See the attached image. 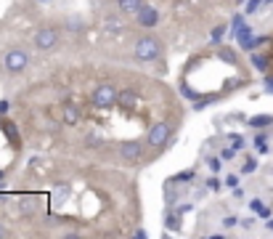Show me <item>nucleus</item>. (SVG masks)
<instances>
[{
  "label": "nucleus",
  "mask_w": 273,
  "mask_h": 239,
  "mask_svg": "<svg viewBox=\"0 0 273 239\" xmlns=\"http://www.w3.org/2000/svg\"><path fill=\"white\" fill-rule=\"evenodd\" d=\"M255 149L260 152V154L268 152V138H265L263 133H257V136H255Z\"/></svg>",
  "instance_id": "obj_19"
},
{
  "label": "nucleus",
  "mask_w": 273,
  "mask_h": 239,
  "mask_svg": "<svg viewBox=\"0 0 273 239\" xmlns=\"http://www.w3.org/2000/svg\"><path fill=\"white\" fill-rule=\"evenodd\" d=\"M223 37H225V27H215L212 32H209V43H212V45H220Z\"/></svg>",
  "instance_id": "obj_17"
},
{
  "label": "nucleus",
  "mask_w": 273,
  "mask_h": 239,
  "mask_svg": "<svg viewBox=\"0 0 273 239\" xmlns=\"http://www.w3.org/2000/svg\"><path fill=\"white\" fill-rule=\"evenodd\" d=\"M133 56L138 61H157L162 56V45L154 35H143V37H138L136 48H133Z\"/></svg>",
  "instance_id": "obj_1"
},
{
  "label": "nucleus",
  "mask_w": 273,
  "mask_h": 239,
  "mask_svg": "<svg viewBox=\"0 0 273 239\" xmlns=\"http://www.w3.org/2000/svg\"><path fill=\"white\" fill-rule=\"evenodd\" d=\"M29 64H32V53L27 48H8L3 53V67L8 72H24Z\"/></svg>",
  "instance_id": "obj_2"
},
{
  "label": "nucleus",
  "mask_w": 273,
  "mask_h": 239,
  "mask_svg": "<svg viewBox=\"0 0 273 239\" xmlns=\"http://www.w3.org/2000/svg\"><path fill=\"white\" fill-rule=\"evenodd\" d=\"M255 167H257V162H255V159H249V162H247L244 167H241V170H244V173H252Z\"/></svg>",
  "instance_id": "obj_29"
},
{
  "label": "nucleus",
  "mask_w": 273,
  "mask_h": 239,
  "mask_svg": "<svg viewBox=\"0 0 273 239\" xmlns=\"http://www.w3.org/2000/svg\"><path fill=\"white\" fill-rule=\"evenodd\" d=\"M249 207H252V213H257L260 218H268V215H271V210L260 202V199H252V202H249Z\"/></svg>",
  "instance_id": "obj_15"
},
{
  "label": "nucleus",
  "mask_w": 273,
  "mask_h": 239,
  "mask_svg": "<svg viewBox=\"0 0 273 239\" xmlns=\"http://www.w3.org/2000/svg\"><path fill=\"white\" fill-rule=\"evenodd\" d=\"M165 226H167L170 231H178V229H181V213H178V215L167 213V221H165Z\"/></svg>",
  "instance_id": "obj_18"
},
{
  "label": "nucleus",
  "mask_w": 273,
  "mask_h": 239,
  "mask_svg": "<svg viewBox=\"0 0 273 239\" xmlns=\"http://www.w3.org/2000/svg\"><path fill=\"white\" fill-rule=\"evenodd\" d=\"M117 98H120V90L114 85H98L90 96V104L96 106V109H109V106L117 104Z\"/></svg>",
  "instance_id": "obj_4"
},
{
  "label": "nucleus",
  "mask_w": 273,
  "mask_h": 239,
  "mask_svg": "<svg viewBox=\"0 0 273 239\" xmlns=\"http://www.w3.org/2000/svg\"><path fill=\"white\" fill-rule=\"evenodd\" d=\"M117 104H120L125 112H130L133 106L138 104V93H136V90H120V98H117Z\"/></svg>",
  "instance_id": "obj_9"
},
{
  "label": "nucleus",
  "mask_w": 273,
  "mask_h": 239,
  "mask_svg": "<svg viewBox=\"0 0 273 239\" xmlns=\"http://www.w3.org/2000/svg\"><path fill=\"white\" fill-rule=\"evenodd\" d=\"M247 122H249L252 128H257V130H260V128H268V125H273V117H271V114H255V117H252V120H247Z\"/></svg>",
  "instance_id": "obj_11"
},
{
  "label": "nucleus",
  "mask_w": 273,
  "mask_h": 239,
  "mask_svg": "<svg viewBox=\"0 0 273 239\" xmlns=\"http://www.w3.org/2000/svg\"><path fill=\"white\" fill-rule=\"evenodd\" d=\"M8 109H11L8 101H0V114H8Z\"/></svg>",
  "instance_id": "obj_32"
},
{
  "label": "nucleus",
  "mask_w": 273,
  "mask_h": 239,
  "mask_svg": "<svg viewBox=\"0 0 273 239\" xmlns=\"http://www.w3.org/2000/svg\"><path fill=\"white\" fill-rule=\"evenodd\" d=\"M170 138H173V122H170V120H159V122H154V125H151L146 141H149V146H154V149H162Z\"/></svg>",
  "instance_id": "obj_3"
},
{
  "label": "nucleus",
  "mask_w": 273,
  "mask_h": 239,
  "mask_svg": "<svg viewBox=\"0 0 273 239\" xmlns=\"http://www.w3.org/2000/svg\"><path fill=\"white\" fill-rule=\"evenodd\" d=\"M223 226H225V229H231V226H236V218H225V221H223Z\"/></svg>",
  "instance_id": "obj_33"
},
{
  "label": "nucleus",
  "mask_w": 273,
  "mask_h": 239,
  "mask_svg": "<svg viewBox=\"0 0 273 239\" xmlns=\"http://www.w3.org/2000/svg\"><path fill=\"white\" fill-rule=\"evenodd\" d=\"M104 27H106V29H114V32H120V29H122V27H120V21L112 19V16H109V19L104 21Z\"/></svg>",
  "instance_id": "obj_24"
},
{
  "label": "nucleus",
  "mask_w": 273,
  "mask_h": 239,
  "mask_svg": "<svg viewBox=\"0 0 273 239\" xmlns=\"http://www.w3.org/2000/svg\"><path fill=\"white\" fill-rule=\"evenodd\" d=\"M64 122H69V125H77V122H80V112H77L74 104L64 106Z\"/></svg>",
  "instance_id": "obj_13"
},
{
  "label": "nucleus",
  "mask_w": 273,
  "mask_h": 239,
  "mask_svg": "<svg viewBox=\"0 0 273 239\" xmlns=\"http://www.w3.org/2000/svg\"><path fill=\"white\" fill-rule=\"evenodd\" d=\"M212 101H217V96H202V101H194V109H205L207 104H212Z\"/></svg>",
  "instance_id": "obj_21"
},
{
  "label": "nucleus",
  "mask_w": 273,
  "mask_h": 239,
  "mask_svg": "<svg viewBox=\"0 0 273 239\" xmlns=\"http://www.w3.org/2000/svg\"><path fill=\"white\" fill-rule=\"evenodd\" d=\"M3 181H5V173H3V170H0V183H3Z\"/></svg>",
  "instance_id": "obj_36"
},
{
  "label": "nucleus",
  "mask_w": 273,
  "mask_h": 239,
  "mask_svg": "<svg viewBox=\"0 0 273 239\" xmlns=\"http://www.w3.org/2000/svg\"><path fill=\"white\" fill-rule=\"evenodd\" d=\"M0 128H3V133H5V136H8V141H11V146H13V149H19V144H21V136H19V128H16V125H13V122H11V120H3V122H0Z\"/></svg>",
  "instance_id": "obj_8"
},
{
  "label": "nucleus",
  "mask_w": 273,
  "mask_h": 239,
  "mask_svg": "<svg viewBox=\"0 0 273 239\" xmlns=\"http://www.w3.org/2000/svg\"><path fill=\"white\" fill-rule=\"evenodd\" d=\"M67 29H69V32H82V19L80 16H72V19H67V24H64Z\"/></svg>",
  "instance_id": "obj_16"
},
{
  "label": "nucleus",
  "mask_w": 273,
  "mask_h": 239,
  "mask_svg": "<svg viewBox=\"0 0 273 239\" xmlns=\"http://www.w3.org/2000/svg\"><path fill=\"white\" fill-rule=\"evenodd\" d=\"M260 5H263V0H252V3L247 5V13H255L257 8H260Z\"/></svg>",
  "instance_id": "obj_27"
},
{
  "label": "nucleus",
  "mask_w": 273,
  "mask_h": 239,
  "mask_svg": "<svg viewBox=\"0 0 273 239\" xmlns=\"http://www.w3.org/2000/svg\"><path fill=\"white\" fill-rule=\"evenodd\" d=\"M265 90H271V93H273V75L265 77Z\"/></svg>",
  "instance_id": "obj_31"
},
{
  "label": "nucleus",
  "mask_w": 273,
  "mask_h": 239,
  "mask_svg": "<svg viewBox=\"0 0 273 239\" xmlns=\"http://www.w3.org/2000/svg\"><path fill=\"white\" fill-rule=\"evenodd\" d=\"M3 237H8V229H5L3 223H0V239H3Z\"/></svg>",
  "instance_id": "obj_35"
},
{
  "label": "nucleus",
  "mask_w": 273,
  "mask_h": 239,
  "mask_svg": "<svg viewBox=\"0 0 273 239\" xmlns=\"http://www.w3.org/2000/svg\"><path fill=\"white\" fill-rule=\"evenodd\" d=\"M220 167H223V162H220L217 157H212V159H209V170H212V173H220Z\"/></svg>",
  "instance_id": "obj_26"
},
{
  "label": "nucleus",
  "mask_w": 273,
  "mask_h": 239,
  "mask_svg": "<svg viewBox=\"0 0 273 239\" xmlns=\"http://www.w3.org/2000/svg\"><path fill=\"white\" fill-rule=\"evenodd\" d=\"M228 138H231L233 149H244V138H241V136H236V133H233V136H228Z\"/></svg>",
  "instance_id": "obj_25"
},
{
  "label": "nucleus",
  "mask_w": 273,
  "mask_h": 239,
  "mask_svg": "<svg viewBox=\"0 0 273 239\" xmlns=\"http://www.w3.org/2000/svg\"><path fill=\"white\" fill-rule=\"evenodd\" d=\"M217 56H220L223 61H228V64H236V61H239L236 53H233L231 48H220V51H217Z\"/></svg>",
  "instance_id": "obj_20"
},
{
  "label": "nucleus",
  "mask_w": 273,
  "mask_h": 239,
  "mask_svg": "<svg viewBox=\"0 0 273 239\" xmlns=\"http://www.w3.org/2000/svg\"><path fill=\"white\" fill-rule=\"evenodd\" d=\"M117 5H120L122 13H130V16H136V13L141 11L146 3H143V0H117Z\"/></svg>",
  "instance_id": "obj_10"
},
{
  "label": "nucleus",
  "mask_w": 273,
  "mask_h": 239,
  "mask_svg": "<svg viewBox=\"0 0 273 239\" xmlns=\"http://www.w3.org/2000/svg\"><path fill=\"white\" fill-rule=\"evenodd\" d=\"M249 61H252V67L260 69V72H265V69H268V56H265V53H252V56H249Z\"/></svg>",
  "instance_id": "obj_14"
},
{
  "label": "nucleus",
  "mask_w": 273,
  "mask_h": 239,
  "mask_svg": "<svg viewBox=\"0 0 273 239\" xmlns=\"http://www.w3.org/2000/svg\"><path fill=\"white\" fill-rule=\"evenodd\" d=\"M159 19H162V13L154 8V5H143V8L136 13V21H138L143 29H154V27L159 24Z\"/></svg>",
  "instance_id": "obj_7"
},
{
  "label": "nucleus",
  "mask_w": 273,
  "mask_h": 239,
  "mask_svg": "<svg viewBox=\"0 0 273 239\" xmlns=\"http://www.w3.org/2000/svg\"><path fill=\"white\" fill-rule=\"evenodd\" d=\"M207 189H212V191L220 189V181H217V178H209V181H207Z\"/></svg>",
  "instance_id": "obj_30"
},
{
  "label": "nucleus",
  "mask_w": 273,
  "mask_h": 239,
  "mask_svg": "<svg viewBox=\"0 0 273 239\" xmlns=\"http://www.w3.org/2000/svg\"><path fill=\"white\" fill-rule=\"evenodd\" d=\"M194 178V170H183V173H178L175 178H173V183H181V181H191Z\"/></svg>",
  "instance_id": "obj_22"
},
{
  "label": "nucleus",
  "mask_w": 273,
  "mask_h": 239,
  "mask_svg": "<svg viewBox=\"0 0 273 239\" xmlns=\"http://www.w3.org/2000/svg\"><path fill=\"white\" fill-rule=\"evenodd\" d=\"M35 45L40 51H51L59 45V29L56 27H40L35 32Z\"/></svg>",
  "instance_id": "obj_5"
},
{
  "label": "nucleus",
  "mask_w": 273,
  "mask_h": 239,
  "mask_svg": "<svg viewBox=\"0 0 273 239\" xmlns=\"http://www.w3.org/2000/svg\"><path fill=\"white\" fill-rule=\"evenodd\" d=\"M56 197L59 199H67L69 197V183H59V186H56Z\"/></svg>",
  "instance_id": "obj_23"
},
{
  "label": "nucleus",
  "mask_w": 273,
  "mask_h": 239,
  "mask_svg": "<svg viewBox=\"0 0 273 239\" xmlns=\"http://www.w3.org/2000/svg\"><path fill=\"white\" fill-rule=\"evenodd\" d=\"M19 210L27 213V215H32V213L37 210V199H35V197H21V199H19Z\"/></svg>",
  "instance_id": "obj_12"
},
{
  "label": "nucleus",
  "mask_w": 273,
  "mask_h": 239,
  "mask_svg": "<svg viewBox=\"0 0 273 239\" xmlns=\"http://www.w3.org/2000/svg\"><path fill=\"white\" fill-rule=\"evenodd\" d=\"M233 157V149H223V159H231Z\"/></svg>",
  "instance_id": "obj_34"
},
{
  "label": "nucleus",
  "mask_w": 273,
  "mask_h": 239,
  "mask_svg": "<svg viewBox=\"0 0 273 239\" xmlns=\"http://www.w3.org/2000/svg\"><path fill=\"white\" fill-rule=\"evenodd\" d=\"M40 3H51V0H40Z\"/></svg>",
  "instance_id": "obj_37"
},
{
  "label": "nucleus",
  "mask_w": 273,
  "mask_h": 239,
  "mask_svg": "<svg viewBox=\"0 0 273 239\" xmlns=\"http://www.w3.org/2000/svg\"><path fill=\"white\" fill-rule=\"evenodd\" d=\"M141 154H143V144L141 141H122L120 146V157H122V162H138L141 159Z\"/></svg>",
  "instance_id": "obj_6"
},
{
  "label": "nucleus",
  "mask_w": 273,
  "mask_h": 239,
  "mask_svg": "<svg viewBox=\"0 0 273 239\" xmlns=\"http://www.w3.org/2000/svg\"><path fill=\"white\" fill-rule=\"evenodd\" d=\"M239 85H244V80H228V82H225V90H233Z\"/></svg>",
  "instance_id": "obj_28"
}]
</instances>
